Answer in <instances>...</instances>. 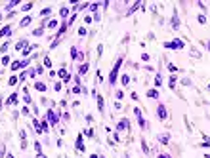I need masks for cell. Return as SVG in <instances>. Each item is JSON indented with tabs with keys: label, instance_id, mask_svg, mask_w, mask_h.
I'll return each mask as SVG.
<instances>
[{
	"label": "cell",
	"instance_id": "1",
	"mask_svg": "<svg viewBox=\"0 0 210 158\" xmlns=\"http://www.w3.org/2000/svg\"><path fill=\"white\" fill-rule=\"evenodd\" d=\"M122 65V57H119L115 63V67L111 69V73H109V84H116V78H119V69Z\"/></svg>",
	"mask_w": 210,
	"mask_h": 158
},
{
	"label": "cell",
	"instance_id": "2",
	"mask_svg": "<svg viewBox=\"0 0 210 158\" xmlns=\"http://www.w3.org/2000/svg\"><path fill=\"white\" fill-rule=\"evenodd\" d=\"M164 48L166 50H181V48H185V44H183V40H172V42H164Z\"/></svg>",
	"mask_w": 210,
	"mask_h": 158
},
{
	"label": "cell",
	"instance_id": "3",
	"mask_svg": "<svg viewBox=\"0 0 210 158\" xmlns=\"http://www.w3.org/2000/svg\"><path fill=\"white\" fill-rule=\"evenodd\" d=\"M157 114H159V118H160V120H166V116H168V112H166V107H164L162 103H160L159 107H157Z\"/></svg>",
	"mask_w": 210,
	"mask_h": 158
},
{
	"label": "cell",
	"instance_id": "4",
	"mask_svg": "<svg viewBox=\"0 0 210 158\" xmlns=\"http://www.w3.org/2000/svg\"><path fill=\"white\" fill-rule=\"evenodd\" d=\"M48 120H50V124H57V114L52 111V109L48 111Z\"/></svg>",
	"mask_w": 210,
	"mask_h": 158
},
{
	"label": "cell",
	"instance_id": "5",
	"mask_svg": "<svg viewBox=\"0 0 210 158\" xmlns=\"http://www.w3.org/2000/svg\"><path fill=\"white\" fill-rule=\"evenodd\" d=\"M126 128H128V120H126V118H122V120L119 122V124H116V130L120 132V130H126Z\"/></svg>",
	"mask_w": 210,
	"mask_h": 158
},
{
	"label": "cell",
	"instance_id": "6",
	"mask_svg": "<svg viewBox=\"0 0 210 158\" xmlns=\"http://www.w3.org/2000/svg\"><path fill=\"white\" fill-rule=\"evenodd\" d=\"M77 149L80 150V152H84V143H82V135L77 137Z\"/></svg>",
	"mask_w": 210,
	"mask_h": 158
},
{
	"label": "cell",
	"instance_id": "7",
	"mask_svg": "<svg viewBox=\"0 0 210 158\" xmlns=\"http://www.w3.org/2000/svg\"><path fill=\"white\" fill-rule=\"evenodd\" d=\"M103 105H105L103 97H101V95H98V109H99V112H103V111H105V107H103Z\"/></svg>",
	"mask_w": 210,
	"mask_h": 158
},
{
	"label": "cell",
	"instance_id": "8",
	"mask_svg": "<svg viewBox=\"0 0 210 158\" xmlns=\"http://www.w3.org/2000/svg\"><path fill=\"white\" fill-rule=\"evenodd\" d=\"M10 33H12V27H10V25H6V27H4V29L0 30V36H8V34H10Z\"/></svg>",
	"mask_w": 210,
	"mask_h": 158
},
{
	"label": "cell",
	"instance_id": "9",
	"mask_svg": "<svg viewBox=\"0 0 210 158\" xmlns=\"http://www.w3.org/2000/svg\"><path fill=\"white\" fill-rule=\"evenodd\" d=\"M59 76L63 78L65 82H69V80H71V76H69V74H67V71H65V69H61V71H59Z\"/></svg>",
	"mask_w": 210,
	"mask_h": 158
},
{
	"label": "cell",
	"instance_id": "10",
	"mask_svg": "<svg viewBox=\"0 0 210 158\" xmlns=\"http://www.w3.org/2000/svg\"><path fill=\"white\" fill-rule=\"evenodd\" d=\"M168 139H170L168 133H160V135H159V143H168Z\"/></svg>",
	"mask_w": 210,
	"mask_h": 158
},
{
	"label": "cell",
	"instance_id": "11",
	"mask_svg": "<svg viewBox=\"0 0 210 158\" xmlns=\"http://www.w3.org/2000/svg\"><path fill=\"white\" fill-rule=\"evenodd\" d=\"M172 25H174V29L180 27V19H178V13L176 12H174V17H172Z\"/></svg>",
	"mask_w": 210,
	"mask_h": 158
},
{
	"label": "cell",
	"instance_id": "12",
	"mask_svg": "<svg viewBox=\"0 0 210 158\" xmlns=\"http://www.w3.org/2000/svg\"><path fill=\"white\" fill-rule=\"evenodd\" d=\"M34 88H36L38 91H46V84H44V82H36V84H34Z\"/></svg>",
	"mask_w": 210,
	"mask_h": 158
},
{
	"label": "cell",
	"instance_id": "13",
	"mask_svg": "<svg viewBox=\"0 0 210 158\" xmlns=\"http://www.w3.org/2000/svg\"><path fill=\"white\" fill-rule=\"evenodd\" d=\"M147 97L157 99V97H159V91H157V90H149V91H147Z\"/></svg>",
	"mask_w": 210,
	"mask_h": 158
},
{
	"label": "cell",
	"instance_id": "14",
	"mask_svg": "<svg viewBox=\"0 0 210 158\" xmlns=\"http://www.w3.org/2000/svg\"><path fill=\"white\" fill-rule=\"evenodd\" d=\"M6 103H8V105H12V103H17V95L13 93V95H10L8 99H6Z\"/></svg>",
	"mask_w": 210,
	"mask_h": 158
},
{
	"label": "cell",
	"instance_id": "15",
	"mask_svg": "<svg viewBox=\"0 0 210 158\" xmlns=\"http://www.w3.org/2000/svg\"><path fill=\"white\" fill-rule=\"evenodd\" d=\"M34 149H36V154H38V156L42 158V147H40V143H38V141L34 143Z\"/></svg>",
	"mask_w": 210,
	"mask_h": 158
},
{
	"label": "cell",
	"instance_id": "16",
	"mask_svg": "<svg viewBox=\"0 0 210 158\" xmlns=\"http://www.w3.org/2000/svg\"><path fill=\"white\" fill-rule=\"evenodd\" d=\"M33 21V19H31V15H27V17H23V21H21V27H27L29 25V23Z\"/></svg>",
	"mask_w": 210,
	"mask_h": 158
},
{
	"label": "cell",
	"instance_id": "17",
	"mask_svg": "<svg viewBox=\"0 0 210 158\" xmlns=\"http://www.w3.org/2000/svg\"><path fill=\"white\" fill-rule=\"evenodd\" d=\"M142 149H143V152H145V154H151L149 152V147H147V143H145V139H142Z\"/></svg>",
	"mask_w": 210,
	"mask_h": 158
},
{
	"label": "cell",
	"instance_id": "18",
	"mask_svg": "<svg viewBox=\"0 0 210 158\" xmlns=\"http://www.w3.org/2000/svg\"><path fill=\"white\" fill-rule=\"evenodd\" d=\"M71 55H73V57H78V59H80V53H78V50H77V48H71Z\"/></svg>",
	"mask_w": 210,
	"mask_h": 158
},
{
	"label": "cell",
	"instance_id": "19",
	"mask_svg": "<svg viewBox=\"0 0 210 158\" xmlns=\"http://www.w3.org/2000/svg\"><path fill=\"white\" fill-rule=\"evenodd\" d=\"M21 69V61H15V63H12V71H19Z\"/></svg>",
	"mask_w": 210,
	"mask_h": 158
},
{
	"label": "cell",
	"instance_id": "20",
	"mask_svg": "<svg viewBox=\"0 0 210 158\" xmlns=\"http://www.w3.org/2000/svg\"><path fill=\"white\" fill-rule=\"evenodd\" d=\"M57 27V19H52L50 23H48V29H56Z\"/></svg>",
	"mask_w": 210,
	"mask_h": 158
},
{
	"label": "cell",
	"instance_id": "21",
	"mask_svg": "<svg viewBox=\"0 0 210 158\" xmlns=\"http://www.w3.org/2000/svg\"><path fill=\"white\" fill-rule=\"evenodd\" d=\"M23 46H27V40H21V42H17L15 50H23Z\"/></svg>",
	"mask_w": 210,
	"mask_h": 158
},
{
	"label": "cell",
	"instance_id": "22",
	"mask_svg": "<svg viewBox=\"0 0 210 158\" xmlns=\"http://www.w3.org/2000/svg\"><path fill=\"white\" fill-rule=\"evenodd\" d=\"M84 135H86V137H94V130H92V128L84 130Z\"/></svg>",
	"mask_w": 210,
	"mask_h": 158
},
{
	"label": "cell",
	"instance_id": "23",
	"mask_svg": "<svg viewBox=\"0 0 210 158\" xmlns=\"http://www.w3.org/2000/svg\"><path fill=\"white\" fill-rule=\"evenodd\" d=\"M17 80H19L17 76H12V78L8 80V84H10V86H15V84H17Z\"/></svg>",
	"mask_w": 210,
	"mask_h": 158
},
{
	"label": "cell",
	"instance_id": "24",
	"mask_svg": "<svg viewBox=\"0 0 210 158\" xmlns=\"http://www.w3.org/2000/svg\"><path fill=\"white\" fill-rule=\"evenodd\" d=\"M34 36H42V34H44V29H42V27H40V29H36V30H34Z\"/></svg>",
	"mask_w": 210,
	"mask_h": 158
},
{
	"label": "cell",
	"instance_id": "25",
	"mask_svg": "<svg viewBox=\"0 0 210 158\" xmlns=\"http://www.w3.org/2000/svg\"><path fill=\"white\" fill-rule=\"evenodd\" d=\"M8 48H10V42L2 44V48H0V51H2V53H6V51H8Z\"/></svg>",
	"mask_w": 210,
	"mask_h": 158
},
{
	"label": "cell",
	"instance_id": "26",
	"mask_svg": "<svg viewBox=\"0 0 210 158\" xmlns=\"http://www.w3.org/2000/svg\"><path fill=\"white\" fill-rule=\"evenodd\" d=\"M67 15H69V8L63 6V8H61V17H67Z\"/></svg>",
	"mask_w": 210,
	"mask_h": 158
},
{
	"label": "cell",
	"instance_id": "27",
	"mask_svg": "<svg viewBox=\"0 0 210 158\" xmlns=\"http://www.w3.org/2000/svg\"><path fill=\"white\" fill-rule=\"evenodd\" d=\"M48 13H52V8H44L42 12H40V15L44 17V15H48Z\"/></svg>",
	"mask_w": 210,
	"mask_h": 158
},
{
	"label": "cell",
	"instance_id": "28",
	"mask_svg": "<svg viewBox=\"0 0 210 158\" xmlns=\"http://www.w3.org/2000/svg\"><path fill=\"white\" fill-rule=\"evenodd\" d=\"M155 84H157V86L162 84V78H160V74H157V76H155Z\"/></svg>",
	"mask_w": 210,
	"mask_h": 158
},
{
	"label": "cell",
	"instance_id": "29",
	"mask_svg": "<svg viewBox=\"0 0 210 158\" xmlns=\"http://www.w3.org/2000/svg\"><path fill=\"white\" fill-rule=\"evenodd\" d=\"M33 48H34V46H29V48H25V50H23V55H29L31 51H33Z\"/></svg>",
	"mask_w": 210,
	"mask_h": 158
},
{
	"label": "cell",
	"instance_id": "30",
	"mask_svg": "<svg viewBox=\"0 0 210 158\" xmlns=\"http://www.w3.org/2000/svg\"><path fill=\"white\" fill-rule=\"evenodd\" d=\"M88 67H90V65H88V63H84V65H82V67H80V74H84L86 71H88Z\"/></svg>",
	"mask_w": 210,
	"mask_h": 158
},
{
	"label": "cell",
	"instance_id": "31",
	"mask_svg": "<svg viewBox=\"0 0 210 158\" xmlns=\"http://www.w3.org/2000/svg\"><path fill=\"white\" fill-rule=\"evenodd\" d=\"M199 23H201V25H204V23H206V17L202 15V13H201V15H199Z\"/></svg>",
	"mask_w": 210,
	"mask_h": 158
},
{
	"label": "cell",
	"instance_id": "32",
	"mask_svg": "<svg viewBox=\"0 0 210 158\" xmlns=\"http://www.w3.org/2000/svg\"><path fill=\"white\" fill-rule=\"evenodd\" d=\"M31 8H33V2H29V4H23V10H25V12H29Z\"/></svg>",
	"mask_w": 210,
	"mask_h": 158
},
{
	"label": "cell",
	"instance_id": "33",
	"mask_svg": "<svg viewBox=\"0 0 210 158\" xmlns=\"http://www.w3.org/2000/svg\"><path fill=\"white\" fill-rule=\"evenodd\" d=\"M128 82H130V76H128V74H124V76H122V84H128Z\"/></svg>",
	"mask_w": 210,
	"mask_h": 158
},
{
	"label": "cell",
	"instance_id": "34",
	"mask_svg": "<svg viewBox=\"0 0 210 158\" xmlns=\"http://www.w3.org/2000/svg\"><path fill=\"white\" fill-rule=\"evenodd\" d=\"M176 86V76H170V88H174Z\"/></svg>",
	"mask_w": 210,
	"mask_h": 158
},
{
	"label": "cell",
	"instance_id": "35",
	"mask_svg": "<svg viewBox=\"0 0 210 158\" xmlns=\"http://www.w3.org/2000/svg\"><path fill=\"white\" fill-rule=\"evenodd\" d=\"M84 34H86V29H84V27H80V29H78V36H84Z\"/></svg>",
	"mask_w": 210,
	"mask_h": 158
},
{
	"label": "cell",
	"instance_id": "36",
	"mask_svg": "<svg viewBox=\"0 0 210 158\" xmlns=\"http://www.w3.org/2000/svg\"><path fill=\"white\" fill-rule=\"evenodd\" d=\"M8 63H10V57L4 55V57H2V65H8Z\"/></svg>",
	"mask_w": 210,
	"mask_h": 158
},
{
	"label": "cell",
	"instance_id": "37",
	"mask_svg": "<svg viewBox=\"0 0 210 158\" xmlns=\"http://www.w3.org/2000/svg\"><path fill=\"white\" fill-rule=\"evenodd\" d=\"M122 97H124V91L119 90V91H116V99H122Z\"/></svg>",
	"mask_w": 210,
	"mask_h": 158
},
{
	"label": "cell",
	"instance_id": "38",
	"mask_svg": "<svg viewBox=\"0 0 210 158\" xmlns=\"http://www.w3.org/2000/svg\"><path fill=\"white\" fill-rule=\"evenodd\" d=\"M44 65H46V67H50V65H52V61H50V57H44Z\"/></svg>",
	"mask_w": 210,
	"mask_h": 158
},
{
	"label": "cell",
	"instance_id": "39",
	"mask_svg": "<svg viewBox=\"0 0 210 158\" xmlns=\"http://www.w3.org/2000/svg\"><path fill=\"white\" fill-rule=\"evenodd\" d=\"M142 59H143V61H149L151 57H149V53H142Z\"/></svg>",
	"mask_w": 210,
	"mask_h": 158
},
{
	"label": "cell",
	"instance_id": "40",
	"mask_svg": "<svg viewBox=\"0 0 210 158\" xmlns=\"http://www.w3.org/2000/svg\"><path fill=\"white\" fill-rule=\"evenodd\" d=\"M54 88H56V91H61V82H56V86H54Z\"/></svg>",
	"mask_w": 210,
	"mask_h": 158
},
{
	"label": "cell",
	"instance_id": "41",
	"mask_svg": "<svg viewBox=\"0 0 210 158\" xmlns=\"http://www.w3.org/2000/svg\"><path fill=\"white\" fill-rule=\"evenodd\" d=\"M71 91H73V93H80V88H78V86H75V88H73Z\"/></svg>",
	"mask_w": 210,
	"mask_h": 158
},
{
	"label": "cell",
	"instance_id": "42",
	"mask_svg": "<svg viewBox=\"0 0 210 158\" xmlns=\"http://www.w3.org/2000/svg\"><path fill=\"white\" fill-rule=\"evenodd\" d=\"M159 158H170L168 154H159Z\"/></svg>",
	"mask_w": 210,
	"mask_h": 158
},
{
	"label": "cell",
	"instance_id": "43",
	"mask_svg": "<svg viewBox=\"0 0 210 158\" xmlns=\"http://www.w3.org/2000/svg\"><path fill=\"white\" fill-rule=\"evenodd\" d=\"M204 158H210V154H204Z\"/></svg>",
	"mask_w": 210,
	"mask_h": 158
},
{
	"label": "cell",
	"instance_id": "44",
	"mask_svg": "<svg viewBox=\"0 0 210 158\" xmlns=\"http://www.w3.org/2000/svg\"><path fill=\"white\" fill-rule=\"evenodd\" d=\"M206 46H208V51H210V42H208V44H206Z\"/></svg>",
	"mask_w": 210,
	"mask_h": 158
},
{
	"label": "cell",
	"instance_id": "45",
	"mask_svg": "<svg viewBox=\"0 0 210 158\" xmlns=\"http://www.w3.org/2000/svg\"><path fill=\"white\" fill-rule=\"evenodd\" d=\"M208 90H210V84H208Z\"/></svg>",
	"mask_w": 210,
	"mask_h": 158
},
{
	"label": "cell",
	"instance_id": "46",
	"mask_svg": "<svg viewBox=\"0 0 210 158\" xmlns=\"http://www.w3.org/2000/svg\"><path fill=\"white\" fill-rule=\"evenodd\" d=\"M101 158H103V156H101Z\"/></svg>",
	"mask_w": 210,
	"mask_h": 158
}]
</instances>
